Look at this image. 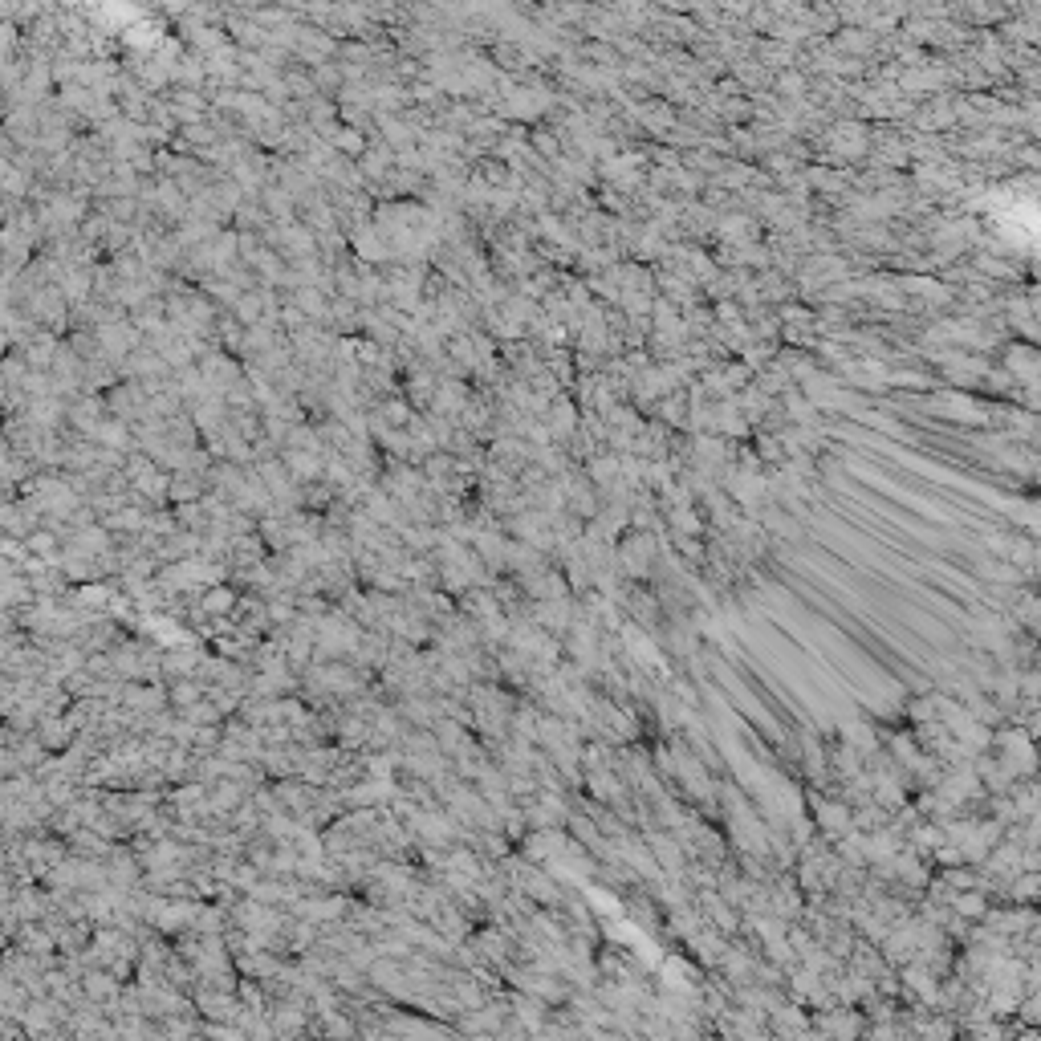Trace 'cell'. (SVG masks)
I'll return each instance as SVG.
<instances>
[{
  "instance_id": "cell-1",
  "label": "cell",
  "mask_w": 1041,
  "mask_h": 1041,
  "mask_svg": "<svg viewBox=\"0 0 1041 1041\" xmlns=\"http://www.w3.org/2000/svg\"><path fill=\"white\" fill-rule=\"evenodd\" d=\"M814 810H818V826H822V834H826V838H842V834H850V830H854V826H850V806L814 798Z\"/></svg>"
},
{
  "instance_id": "cell-2",
  "label": "cell",
  "mask_w": 1041,
  "mask_h": 1041,
  "mask_svg": "<svg viewBox=\"0 0 1041 1041\" xmlns=\"http://www.w3.org/2000/svg\"><path fill=\"white\" fill-rule=\"evenodd\" d=\"M948 907L960 915V920H985L989 899H985V895H976V887H968L964 895H952V899H948Z\"/></svg>"
}]
</instances>
